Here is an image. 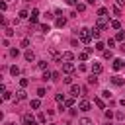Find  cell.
<instances>
[{
  "instance_id": "obj_1",
  "label": "cell",
  "mask_w": 125,
  "mask_h": 125,
  "mask_svg": "<svg viewBox=\"0 0 125 125\" xmlns=\"http://www.w3.org/2000/svg\"><path fill=\"white\" fill-rule=\"evenodd\" d=\"M78 35H80V39H82L84 43H90V39H92V29H88V27H82V29L78 31Z\"/></svg>"
},
{
  "instance_id": "obj_2",
  "label": "cell",
  "mask_w": 125,
  "mask_h": 125,
  "mask_svg": "<svg viewBox=\"0 0 125 125\" xmlns=\"http://www.w3.org/2000/svg\"><path fill=\"white\" fill-rule=\"evenodd\" d=\"M109 25V21H107V18H104V16H98V21H96V27L98 29H105Z\"/></svg>"
},
{
  "instance_id": "obj_3",
  "label": "cell",
  "mask_w": 125,
  "mask_h": 125,
  "mask_svg": "<svg viewBox=\"0 0 125 125\" xmlns=\"http://www.w3.org/2000/svg\"><path fill=\"white\" fill-rule=\"evenodd\" d=\"M21 123H23V125H35V117H33L31 113H25V115L21 117Z\"/></svg>"
},
{
  "instance_id": "obj_4",
  "label": "cell",
  "mask_w": 125,
  "mask_h": 125,
  "mask_svg": "<svg viewBox=\"0 0 125 125\" xmlns=\"http://www.w3.org/2000/svg\"><path fill=\"white\" fill-rule=\"evenodd\" d=\"M62 72H66V74L74 72V64L72 62H62Z\"/></svg>"
},
{
  "instance_id": "obj_5",
  "label": "cell",
  "mask_w": 125,
  "mask_h": 125,
  "mask_svg": "<svg viewBox=\"0 0 125 125\" xmlns=\"http://www.w3.org/2000/svg\"><path fill=\"white\" fill-rule=\"evenodd\" d=\"M80 92H82V88H80L78 84H72V86H70V94H72V96H78Z\"/></svg>"
},
{
  "instance_id": "obj_6",
  "label": "cell",
  "mask_w": 125,
  "mask_h": 125,
  "mask_svg": "<svg viewBox=\"0 0 125 125\" xmlns=\"http://www.w3.org/2000/svg\"><path fill=\"white\" fill-rule=\"evenodd\" d=\"M78 107H80L82 111H88V109H90V102H88V100H82V102L78 104Z\"/></svg>"
},
{
  "instance_id": "obj_7",
  "label": "cell",
  "mask_w": 125,
  "mask_h": 125,
  "mask_svg": "<svg viewBox=\"0 0 125 125\" xmlns=\"http://www.w3.org/2000/svg\"><path fill=\"white\" fill-rule=\"evenodd\" d=\"M100 72H102V64L100 62H94L92 64V74H100Z\"/></svg>"
},
{
  "instance_id": "obj_8",
  "label": "cell",
  "mask_w": 125,
  "mask_h": 125,
  "mask_svg": "<svg viewBox=\"0 0 125 125\" xmlns=\"http://www.w3.org/2000/svg\"><path fill=\"white\" fill-rule=\"evenodd\" d=\"M125 80L121 78V76H111V84H115V86H121Z\"/></svg>"
},
{
  "instance_id": "obj_9",
  "label": "cell",
  "mask_w": 125,
  "mask_h": 125,
  "mask_svg": "<svg viewBox=\"0 0 125 125\" xmlns=\"http://www.w3.org/2000/svg\"><path fill=\"white\" fill-rule=\"evenodd\" d=\"M123 66V61L121 59H113V70H119Z\"/></svg>"
},
{
  "instance_id": "obj_10",
  "label": "cell",
  "mask_w": 125,
  "mask_h": 125,
  "mask_svg": "<svg viewBox=\"0 0 125 125\" xmlns=\"http://www.w3.org/2000/svg\"><path fill=\"white\" fill-rule=\"evenodd\" d=\"M37 16H39V12H37V10H31V16H29V21H31V23H35V21H37Z\"/></svg>"
},
{
  "instance_id": "obj_11",
  "label": "cell",
  "mask_w": 125,
  "mask_h": 125,
  "mask_svg": "<svg viewBox=\"0 0 125 125\" xmlns=\"http://www.w3.org/2000/svg\"><path fill=\"white\" fill-rule=\"evenodd\" d=\"M23 57H25V61H33V59H35V53H33V51H25Z\"/></svg>"
},
{
  "instance_id": "obj_12",
  "label": "cell",
  "mask_w": 125,
  "mask_h": 125,
  "mask_svg": "<svg viewBox=\"0 0 125 125\" xmlns=\"http://www.w3.org/2000/svg\"><path fill=\"white\" fill-rule=\"evenodd\" d=\"M72 57H74V55H72L70 51H64V53H62V61H66V62H68V61H72Z\"/></svg>"
},
{
  "instance_id": "obj_13",
  "label": "cell",
  "mask_w": 125,
  "mask_h": 125,
  "mask_svg": "<svg viewBox=\"0 0 125 125\" xmlns=\"http://www.w3.org/2000/svg\"><path fill=\"white\" fill-rule=\"evenodd\" d=\"M39 29H41V33H49V31H51V27H49L47 23H41V25H39Z\"/></svg>"
},
{
  "instance_id": "obj_14",
  "label": "cell",
  "mask_w": 125,
  "mask_h": 125,
  "mask_svg": "<svg viewBox=\"0 0 125 125\" xmlns=\"http://www.w3.org/2000/svg\"><path fill=\"white\" fill-rule=\"evenodd\" d=\"M78 123H80V125H94V123H92V119H88V117H82Z\"/></svg>"
},
{
  "instance_id": "obj_15",
  "label": "cell",
  "mask_w": 125,
  "mask_h": 125,
  "mask_svg": "<svg viewBox=\"0 0 125 125\" xmlns=\"http://www.w3.org/2000/svg\"><path fill=\"white\" fill-rule=\"evenodd\" d=\"M64 23H66L64 18H57V27H64Z\"/></svg>"
},
{
  "instance_id": "obj_16",
  "label": "cell",
  "mask_w": 125,
  "mask_h": 125,
  "mask_svg": "<svg viewBox=\"0 0 125 125\" xmlns=\"http://www.w3.org/2000/svg\"><path fill=\"white\" fill-rule=\"evenodd\" d=\"M109 25H111L113 29H119V27H121V23H119L117 20H113V21H109Z\"/></svg>"
},
{
  "instance_id": "obj_17",
  "label": "cell",
  "mask_w": 125,
  "mask_h": 125,
  "mask_svg": "<svg viewBox=\"0 0 125 125\" xmlns=\"http://www.w3.org/2000/svg\"><path fill=\"white\" fill-rule=\"evenodd\" d=\"M100 31H102V29L94 27V29H92V37H94V39H98V37H100Z\"/></svg>"
},
{
  "instance_id": "obj_18",
  "label": "cell",
  "mask_w": 125,
  "mask_h": 125,
  "mask_svg": "<svg viewBox=\"0 0 125 125\" xmlns=\"http://www.w3.org/2000/svg\"><path fill=\"white\" fill-rule=\"evenodd\" d=\"M55 100H57L59 104H62V102H64L66 98H64V94H57V96H55Z\"/></svg>"
},
{
  "instance_id": "obj_19",
  "label": "cell",
  "mask_w": 125,
  "mask_h": 125,
  "mask_svg": "<svg viewBox=\"0 0 125 125\" xmlns=\"http://www.w3.org/2000/svg\"><path fill=\"white\" fill-rule=\"evenodd\" d=\"M98 16H104V18H105V16H107V8H100V10H98Z\"/></svg>"
},
{
  "instance_id": "obj_20",
  "label": "cell",
  "mask_w": 125,
  "mask_h": 125,
  "mask_svg": "<svg viewBox=\"0 0 125 125\" xmlns=\"http://www.w3.org/2000/svg\"><path fill=\"white\" fill-rule=\"evenodd\" d=\"M10 72H12V76H18V74H20V68H18V66H12Z\"/></svg>"
},
{
  "instance_id": "obj_21",
  "label": "cell",
  "mask_w": 125,
  "mask_h": 125,
  "mask_svg": "<svg viewBox=\"0 0 125 125\" xmlns=\"http://www.w3.org/2000/svg\"><path fill=\"white\" fill-rule=\"evenodd\" d=\"M39 105H41V102H39V100H31V107H33V109H37Z\"/></svg>"
},
{
  "instance_id": "obj_22",
  "label": "cell",
  "mask_w": 125,
  "mask_h": 125,
  "mask_svg": "<svg viewBox=\"0 0 125 125\" xmlns=\"http://www.w3.org/2000/svg\"><path fill=\"white\" fill-rule=\"evenodd\" d=\"M125 39V35H123V31H119L117 35H115V41H123Z\"/></svg>"
},
{
  "instance_id": "obj_23",
  "label": "cell",
  "mask_w": 125,
  "mask_h": 125,
  "mask_svg": "<svg viewBox=\"0 0 125 125\" xmlns=\"http://www.w3.org/2000/svg\"><path fill=\"white\" fill-rule=\"evenodd\" d=\"M96 49H98V51H104V49H105V45H104L102 41H98V43H96Z\"/></svg>"
},
{
  "instance_id": "obj_24",
  "label": "cell",
  "mask_w": 125,
  "mask_h": 125,
  "mask_svg": "<svg viewBox=\"0 0 125 125\" xmlns=\"http://www.w3.org/2000/svg\"><path fill=\"white\" fill-rule=\"evenodd\" d=\"M88 82H90V84H96V82H98V76H96V74H92V76L88 78Z\"/></svg>"
},
{
  "instance_id": "obj_25",
  "label": "cell",
  "mask_w": 125,
  "mask_h": 125,
  "mask_svg": "<svg viewBox=\"0 0 125 125\" xmlns=\"http://www.w3.org/2000/svg\"><path fill=\"white\" fill-rule=\"evenodd\" d=\"M115 117H117L119 121H123V119H125V113H123V111H117V113H115Z\"/></svg>"
},
{
  "instance_id": "obj_26",
  "label": "cell",
  "mask_w": 125,
  "mask_h": 125,
  "mask_svg": "<svg viewBox=\"0 0 125 125\" xmlns=\"http://www.w3.org/2000/svg\"><path fill=\"white\" fill-rule=\"evenodd\" d=\"M76 10H78V12H84V10H86V4H76Z\"/></svg>"
},
{
  "instance_id": "obj_27",
  "label": "cell",
  "mask_w": 125,
  "mask_h": 125,
  "mask_svg": "<svg viewBox=\"0 0 125 125\" xmlns=\"http://www.w3.org/2000/svg\"><path fill=\"white\" fill-rule=\"evenodd\" d=\"M25 18H27V10H21L20 12V20H25Z\"/></svg>"
},
{
  "instance_id": "obj_28",
  "label": "cell",
  "mask_w": 125,
  "mask_h": 125,
  "mask_svg": "<svg viewBox=\"0 0 125 125\" xmlns=\"http://www.w3.org/2000/svg\"><path fill=\"white\" fill-rule=\"evenodd\" d=\"M18 100H25V92H23V90L18 92Z\"/></svg>"
},
{
  "instance_id": "obj_29",
  "label": "cell",
  "mask_w": 125,
  "mask_h": 125,
  "mask_svg": "<svg viewBox=\"0 0 125 125\" xmlns=\"http://www.w3.org/2000/svg\"><path fill=\"white\" fill-rule=\"evenodd\" d=\"M64 104H66V105H74V98H66Z\"/></svg>"
},
{
  "instance_id": "obj_30",
  "label": "cell",
  "mask_w": 125,
  "mask_h": 125,
  "mask_svg": "<svg viewBox=\"0 0 125 125\" xmlns=\"http://www.w3.org/2000/svg\"><path fill=\"white\" fill-rule=\"evenodd\" d=\"M45 119H47V117H45L43 113H39V115H37V121H39V123H45Z\"/></svg>"
},
{
  "instance_id": "obj_31",
  "label": "cell",
  "mask_w": 125,
  "mask_h": 125,
  "mask_svg": "<svg viewBox=\"0 0 125 125\" xmlns=\"http://www.w3.org/2000/svg\"><path fill=\"white\" fill-rule=\"evenodd\" d=\"M21 47H29V39H27V37L21 39Z\"/></svg>"
},
{
  "instance_id": "obj_32",
  "label": "cell",
  "mask_w": 125,
  "mask_h": 125,
  "mask_svg": "<svg viewBox=\"0 0 125 125\" xmlns=\"http://www.w3.org/2000/svg\"><path fill=\"white\" fill-rule=\"evenodd\" d=\"M88 59V51H84V53H80V61H86Z\"/></svg>"
},
{
  "instance_id": "obj_33",
  "label": "cell",
  "mask_w": 125,
  "mask_h": 125,
  "mask_svg": "<svg viewBox=\"0 0 125 125\" xmlns=\"http://www.w3.org/2000/svg\"><path fill=\"white\" fill-rule=\"evenodd\" d=\"M39 68L45 70V68H47V61H39Z\"/></svg>"
},
{
  "instance_id": "obj_34",
  "label": "cell",
  "mask_w": 125,
  "mask_h": 125,
  "mask_svg": "<svg viewBox=\"0 0 125 125\" xmlns=\"http://www.w3.org/2000/svg\"><path fill=\"white\" fill-rule=\"evenodd\" d=\"M37 96L43 98V96H45V88H39V90H37Z\"/></svg>"
},
{
  "instance_id": "obj_35",
  "label": "cell",
  "mask_w": 125,
  "mask_h": 125,
  "mask_svg": "<svg viewBox=\"0 0 125 125\" xmlns=\"http://www.w3.org/2000/svg\"><path fill=\"white\" fill-rule=\"evenodd\" d=\"M2 98H4V100H10V98H12V92H8V90H6V92H4V96H2Z\"/></svg>"
},
{
  "instance_id": "obj_36",
  "label": "cell",
  "mask_w": 125,
  "mask_h": 125,
  "mask_svg": "<svg viewBox=\"0 0 125 125\" xmlns=\"http://www.w3.org/2000/svg\"><path fill=\"white\" fill-rule=\"evenodd\" d=\"M94 102H96V105H98V107H104V102H102V100H100V98H96V100H94Z\"/></svg>"
},
{
  "instance_id": "obj_37",
  "label": "cell",
  "mask_w": 125,
  "mask_h": 125,
  "mask_svg": "<svg viewBox=\"0 0 125 125\" xmlns=\"http://www.w3.org/2000/svg\"><path fill=\"white\" fill-rule=\"evenodd\" d=\"M10 55H12V57H18V55H20V51H18V49H12V51H10Z\"/></svg>"
},
{
  "instance_id": "obj_38",
  "label": "cell",
  "mask_w": 125,
  "mask_h": 125,
  "mask_svg": "<svg viewBox=\"0 0 125 125\" xmlns=\"http://www.w3.org/2000/svg\"><path fill=\"white\" fill-rule=\"evenodd\" d=\"M104 57H105V59H111L113 55H111V51H104Z\"/></svg>"
},
{
  "instance_id": "obj_39",
  "label": "cell",
  "mask_w": 125,
  "mask_h": 125,
  "mask_svg": "<svg viewBox=\"0 0 125 125\" xmlns=\"http://www.w3.org/2000/svg\"><path fill=\"white\" fill-rule=\"evenodd\" d=\"M6 35L10 37V35H14V29H10V27H6Z\"/></svg>"
},
{
  "instance_id": "obj_40",
  "label": "cell",
  "mask_w": 125,
  "mask_h": 125,
  "mask_svg": "<svg viewBox=\"0 0 125 125\" xmlns=\"http://www.w3.org/2000/svg\"><path fill=\"white\" fill-rule=\"evenodd\" d=\"M115 45V39H107V47H113Z\"/></svg>"
},
{
  "instance_id": "obj_41",
  "label": "cell",
  "mask_w": 125,
  "mask_h": 125,
  "mask_svg": "<svg viewBox=\"0 0 125 125\" xmlns=\"http://www.w3.org/2000/svg\"><path fill=\"white\" fill-rule=\"evenodd\" d=\"M20 84H21V88H25V86H27V80H25V78H21V80H20Z\"/></svg>"
},
{
  "instance_id": "obj_42",
  "label": "cell",
  "mask_w": 125,
  "mask_h": 125,
  "mask_svg": "<svg viewBox=\"0 0 125 125\" xmlns=\"http://www.w3.org/2000/svg\"><path fill=\"white\" fill-rule=\"evenodd\" d=\"M102 96H104V98H111V94H109L107 90H104V92H102Z\"/></svg>"
},
{
  "instance_id": "obj_43",
  "label": "cell",
  "mask_w": 125,
  "mask_h": 125,
  "mask_svg": "<svg viewBox=\"0 0 125 125\" xmlns=\"http://www.w3.org/2000/svg\"><path fill=\"white\" fill-rule=\"evenodd\" d=\"M64 2H66L68 6H72V4H76V0H64Z\"/></svg>"
},
{
  "instance_id": "obj_44",
  "label": "cell",
  "mask_w": 125,
  "mask_h": 125,
  "mask_svg": "<svg viewBox=\"0 0 125 125\" xmlns=\"http://www.w3.org/2000/svg\"><path fill=\"white\" fill-rule=\"evenodd\" d=\"M117 4H119V6H123V4H125V0H117Z\"/></svg>"
},
{
  "instance_id": "obj_45",
  "label": "cell",
  "mask_w": 125,
  "mask_h": 125,
  "mask_svg": "<svg viewBox=\"0 0 125 125\" xmlns=\"http://www.w3.org/2000/svg\"><path fill=\"white\" fill-rule=\"evenodd\" d=\"M86 2H88V4H94V2H96V0H86Z\"/></svg>"
},
{
  "instance_id": "obj_46",
  "label": "cell",
  "mask_w": 125,
  "mask_h": 125,
  "mask_svg": "<svg viewBox=\"0 0 125 125\" xmlns=\"http://www.w3.org/2000/svg\"><path fill=\"white\" fill-rule=\"evenodd\" d=\"M4 125H14V123H10V121H8V123H4Z\"/></svg>"
}]
</instances>
